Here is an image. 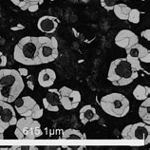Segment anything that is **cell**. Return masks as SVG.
<instances>
[{
  "label": "cell",
  "mask_w": 150,
  "mask_h": 150,
  "mask_svg": "<svg viewBox=\"0 0 150 150\" xmlns=\"http://www.w3.org/2000/svg\"><path fill=\"white\" fill-rule=\"evenodd\" d=\"M102 109L108 115L115 118L126 116L130 110V102L124 94L112 92L103 96L100 100Z\"/></svg>",
  "instance_id": "obj_4"
},
{
  "label": "cell",
  "mask_w": 150,
  "mask_h": 150,
  "mask_svg": "<svg viewBox=\"0 0 150 150\" xmlns=\"http://www.w3.org/2000/svg\"><path fill=\"white\" fill-rule=\"evenodd\" d=\"M17 70H18L19 74H20L22 77H27L28 75H29V70H28L27 69H25V68H20V69H18Z\"/></svg>",
  "instance_id": "obj_27"
},
{
  "label": "cell",
  "mask_w": 150,
  "mask_h": 150,
  "mask_svg": "<svg viewBox=\"0 0 150 150\" xmlns=\"http://www.w3.org/2000/svg\"><path fill=\"white\" fill-rule=\"evenodd\" d=\"M0 149H2V150H3V149H8V148H6V147H0Z\"/></svg>",
  "instance_id": "obj_32"
},
{
  "label": "cell",
  "mask_w": 150,
  "mask_h": 150,
  "mask_svg": "<svg viewBox=\"0 0 150 150\" xmlns=\"http://www.w3.org/2000/svg\"><path fill=\"white\" fill-rule=\"evenodd\" d=\"M115 44L121 49H127L139 43L138 35L130 30H121L115 36Z\"/></svg>",
  "instance_id": "obj_11"
},
{
  "label": "cell",
  "mask_w": 150,
  "mask_h": 150,
  "mask_svg": "<svg viewBox=\"0 0 150 150\" xmlns=\"http://www.w3.org/2000/svg\"><path fill=\"white\" fill-rule=\"evenodd\" d=\"M15 6L20 8L22 11H28V8L30 5V0H10Z\"/></svg>",
  "instance_id": "obj_24"
},
{
  "label": "cell",
  "mask_w": 150,
  "mask_h": 150,
  "mask_svg": "<svg viewBox=\"0 0 150 150\" xmlns=\"http://www.w3.org/2000/svg\"><path fill=\"white\" fill-rule=\"evenodd\" d=\"M79 117H80V121L83 125H86L100 119V116L98 115L95 108H93L91 105L83 106L79 111Z\"/></svg>",
  "instance_id": "obj_15"
},
{
  "label": "cell",
  "mask_w": 150,
  "mask_h": 150,
  "mask_svg": "<svg viewBox=\"0 0 150 150\" xmlns=\"http://www.w3.org/2000/svg\"><path fill=\"white\" fill-rule=\"evenodd\" d=\"M4 133H5V129H4L1 125H0V140L4 139Z\"/></svg>",
  "instance_id": "obj_31"
},
{
  "label": "cell",
  "mask_w": 150,
  "mask_h": 150,
  "mask_svg": "<svg viewBox=\"0 0 150 150\" xmlns=\"http://www.w3.org/2000/svg\"><path fill=\"white\" fill-rule=\"evenodd\" d=\"M44 0H30V5L29 8H28V11L30 13H35L37 11L40 5H42Z\"/></svg>",
  "instance_id": "obj_22"
},
{
  "label": "cell",
  "mask_w": 150,
  "mask_h": 150,
  "mask_svg": "<svg viewBox=\"0 0 150 150\" xmlns=\"http://www.w3.org/2000/svg\"><path fill=\"white\" fill-rule=\"evenodd\" d=\"M61 105L66 110H73L78 108L81 103V93L78 90L72 89L68 86H62L59 89Z\"/></svg>",
  "instance_id": "obj_10"
},
{
  "label": "cell",
  "mask_w": 150,
  "mask_h": 150,
  "mask_svg": "<svg viewBox=\"0 0 150 150\" xmlns=\"http://www.w3.org/2000/svg\"><path fill=\"white\" fill-rule=\"evenodd\" d=\"M150 95V88L147 86L138 85L133 90V96L138 101H144Z\"/></svg>",
  "instance_id": "obj_20"
},
{
  "label": "cell",
  "mask_w": 150,
  "mask_h": 150,
  "mask_svg": "<svg viewBox=\"0 0 150 150\" xmlns=\"http://www.w3.org/2000/svg\"><path fill=\"white\" fill-rule=\"evenodd\" d=\"M133 1H144V0H133Z\"/></svg>",
  "instance_id": "obj_33"
},
{
  "label": "cell",
  "mask_w": 150,
  "mask_h": 150,
  "mask_svg": "<svg viewBox=\"0 0 150 150\" xmlns=\"http://www.w3.org/2000/svg\"><path fill=\"white\" fill-rule=\"evenodd\" d=\"M13 103L15 111L21 117H31L35 120H38L44 115L43 108L30 96L18 97Z\"/></svg>",
  "instance_id": "obj_6"
},
{
  "label": "cell",
  "mask_w": 150,
  "mask_h": 150,
  "mask_svg": "<svg viewBox=\"0 0 150 150\" xmlns=\"http://www.w3.org/2000/svg\"><path fill=\"white\" fill-rule=\"evenodd\" d=\"M122 137L125 140L143 141L145 144L150 143V125L142 122L126 125L122 131Z\"/></svg>",
  "instance_id": "obj_8"
},
{
  "label": "cell",
  "mask_w": 150,
  "mask_h": 150,
  "mask_svg": "<svg viewBox=\"0 0 150 150\" xmlns=\"http://www.w3.org/2000/svg\"><path fill=\"white\" fill-rule=\"evenodd\" d=\"M139 117L144 123L150 125V98H146L145 100L142 101V104L138 110Z\"/></svg>",
  "instance_id": "obj_17"
},
{
  "label": "cell",
  "mask_w": 150,
  "mask_h": 150,
  "mask_svg": "<svg viewBox=\"0 0 150 150\" xmlns=\"http://www.w3.org/2000/svg\"><path fill=\"white\" fill-rule=\"evenodd\" d=\"M62 139L64 140H86V135L80 132L77 129L69 128L66 129L62 133Z\"/></svg>",
  "instance_id": "obj_19"
},
{
  "label": "cell",
  "mask_w": 150,
  "mask_h": 150,
  "mask_svg": "<svg viewBox=\"0 0 150 150\" xmlns=\"http://www.w3.org/2000/svg\"><path fill=\"white\" fill-rule=\"evenodd\" d=\"M37 80L42 88H50L56 80V73L51 69H44L39 72Z\"/></svg>",
  "instance_id": "obj_16"
},
{
  "label": "cell",
  "mask_w": 150,
  "mask_h": 150,
  "mask_svg": "<svg viewBox=\"0 0 150 150\" xmlns=\"http://www.w3.org/2000/svg\"><path fill=\"white\" fill-rule=\"evenodd\" d=\"M141 36L143 38H144V39H146L147 41H150V30L147 29V30H143L141 33Z\"/></svg>",
  "instance_id": "obj_26"
},
{
  "label": "cell",
  "mask_w": 150,
  "mask_h": 150,
  "mask_svg": "<svg viewBox=\"0 0 150 150\" xmlns=\"http://www.w3.org/2000/svg\"><path fill=\"white\" fill-rule=\"evenodd\" d=\"M130 10H131V8L125 3H117L112 9L114 14L121 20H127Z\"/></svg>",
  "instance_id": "obj_18"
},
{
  "label": "cell",
  "mask_w": 150,
  "mask_h": 150,
  "mask_svg": "<svg viewBox=\"0 0 150 150\" xmlns=\"http://www.w3.org/2000/svg\"><path fill=\"white\" fill-rule=\"evenodd\" d=\"M17 120L16 111H15L14 108L10 103H5V106H4L2 114L0 116V125L6 130L11 126L15 125Z\"/></svg>",
  "instance_id": "obj_13"
},
{
  "label": "cell",
  "mask_w": 150,
  "mask_h": 150,
  "mask_svg": "<svg viewBox=\"0 0 150 150\" xmlns=\"http://www.w3.org/2000/svg\"><path fill=\"white\" fill-rule=\"evenodd\" d=\"M125 52L126 58L139 71L143 69L142 63H150V50L140 43L125 49Z\"/></svg>",
  "instance_id": "obj_9"
},
{
  "label": "cell",
  "mask_w": 150,
  "mask_h": 150,
  "mask_svg": "<svg viewBox=\"0 0 150 150\" xmlns=\"http://www.w3.org/2000/svg\"><path fill=\"white\" fill-rule=\"evenodd\" d=\"M15 125L14 135L19 140H35L43 135L41 124L31 117H21Z\"/></svg>",
  "instance_id": "obj_5"
},
{
  "label": "cell",
  "mask_w": 150,
  "mask_h": 150,
  "mask_svg": "<svg viewBox=\"0 0 150 150\" xmlns=\"http://www.w3.org/2000/svg\"><path fill=\"white\" fill-rule=\"evenodd\" d=\"M139 77V70L126 57L117 58L110 63L108 80L115 86H125Z\"/></svg>",
  "instance_id": "obj_2"
},
{
  "label": "cell",
  "mask_w": 150,
  "mask_h": 150,
  "mask_svg": "<svg viewBox=\"0 0 150 150\" xmlns=\"http://www.w3.org/2000/svg\"><path fill=\"white\" fill-rule=\"evenodd\" d=\"M39 41V58L41 64H49L56 60L59 54L58 41L55 37L38 36Z\"/></svg>",
  "instance_id": "obj_7"
},
{
  "label": "cell",
  "mask_w": 150,
  "mask_h": 150,
  "mask_svg": "<svg viewBox=\"0 0 150 150\" xmlns=\"http://www.w3.org/2000/svg\"><path fill=\"white\" fill-rule=\"evenodd\" d=\"M11 30L13 31H18V30H25V26L22 25V24H17L15 27H11Z\"/></svg>",
  "instance_id": "obj_28"
},
{
  "label": "cell",
  "mask_w": 150,
  "mask_h": 150,
  "mask_svg": "<svg viewBox=\"0 0 150 150\" xmlns=\"http://www.w3.org/2000/svg\"><path fill=\"white\" fill-rule=\"evenodd\" d=\"M119 0H100L101 6L105 11H112L113 7L116 5Z\"/></svg>",
  "instance_id": "obj_23"
},
{
  "label": "cell",
  "mask_w": 150,
  "mask_h": 150,
  "mask_svg": "<svg viewBox=\"0 0 150 150\" xmlns=\"http://www.w3.org/2000/svg\"><path fill=\"white\" fill-rule=\"evenodd\" d=\"M5 103L6 102L0 100V116H1V114H2V111H3V109H4V106H5Z\"/></svg>",
  "instance_id": "obj_30"
},
{
  "label": "cell",
  "mask_w": 150,
  "mask_h": 150,
  "mask_svg": "<svg viewBox=\"0 0 150 150\" xmlns=\"http://www.w3.org/2000/svg\"><path fill=\"white\" fill-rule=\"evenodd\" d=\"M24 88L25 83L18 70L13 69H0V100L13 104L20 96Z\"/></svg>",
  "instance_id": "obj_1"
},
{
  "label": "cell",
  "mask_w": 150,
  "mask_h": 150,
  "mask_svg": "<svg viewBox=\"0 0 150 150\" xmlns=\"http://www.w3.org/2000/svg\"><path fill=\"white\" fill-rule=\"evenodd\" d=\"M43 105L44 108L50 112H58L60 109L61 101L59 89L57 88H50L48 90L47 95L43 98Z\"/></svg>",
  "instance_id": "obj_12"
},
{
  "label": "cell",
  "mask_w": 150,
  "mask_h": 150,
  "mask_svg": "<svg viewBox=\"0 0 150 150\" xmlns=\"http://www.w3.org/2000/svg\"><path fill=\"white\" fill-rule=\"evenodd\" d=\"M127 21L132 24H139L141 21V11L138 9H131L129 11Z\"/></svg>",
  "instance_id": "obj_21"
},
{
  "label": "cell",
  "mask_w": 150,
  "mask_h": 150,
  "mask_svg": "<svg viewBox=\"0 0 150 150\" xmlns=\"http://www.w3.org/2000/svg\"><path fill=\"white\" fill-rule=\"evenodd\" d=\"M59 21L56 17L50 16V15H44L39 18L37 21V28L42 33L50 34L57 30Z\"/></svg>",
  "instance_id": "obj_14"
},
{
  "label": "cell",
  "mask_w": 150,
  "mask_h": 150,
  "mask_svg": "<svg viewBox=\"0 0 150 150\" xmlns=\"http://www.w3.org/2000/svg\"><path fill=\"white\" fill-rule=\"evenodd\" d=\"M27 78H28V82H27L28 86H29V88H30V89L33 90V89H34V83L33 82V80L30 81V75H28Z\"/></svg>",
  "instance_id": "obj_29"
},
{
  "label": "cell",
  "mask_w": 150,
  "mask_h": 150,
  "mask_svg": "<svg viewBox=\"0 0 150 150\" xmlns=\"http://www.w3.org/2000/svg\"><path fill=\"white\" fill-rule=\"evenodd\" d=\"M38 36L22 37L13 49V59L25 66L41 65L39 58Z\"/></svg>",
  "instance_id": "obj_3"
},
{
  "label": "cell",
  "mask_w": 150,
  "mask_h": 150,
  "mask_svg": "<svg viewBox=\"0 0 150 150\" xmlns=\"http://www.w3.org/2000/svg\"><path fill=\"white\" fill-rule=\"evenodd\" d=\"M7 65V57L0 51V69L5 68Z\"/></svg>",
  "instance_id": "obj_25"
}]
</instances>
